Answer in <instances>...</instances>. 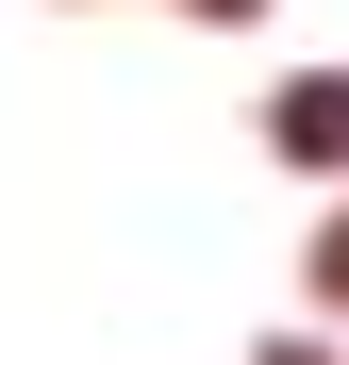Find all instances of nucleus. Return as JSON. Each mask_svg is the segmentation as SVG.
<instances>
[{"instance_id":"f257e3e1","label":"nucleus","mask_w":349,"mask_h":365,"mask_svg":"<svg viewBox=\"0 0 349 365\" xmlns=\"http://www.w3.org/2000/svg\"><path fill=\"white\" fill-rule=\"evenodd\" d=\"M283 133H300V150H349V83H316L300 116H283Z\"/></svg>"}]
</instances>
